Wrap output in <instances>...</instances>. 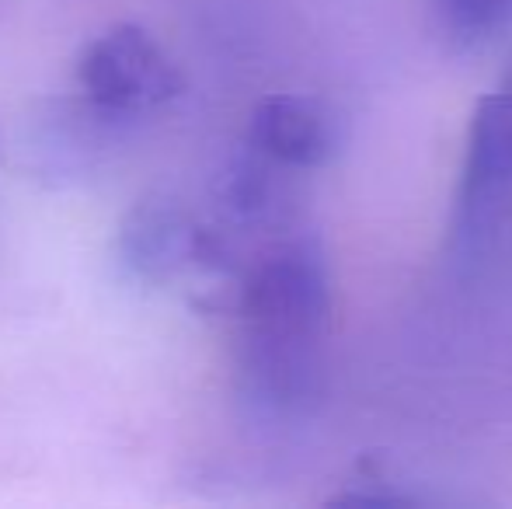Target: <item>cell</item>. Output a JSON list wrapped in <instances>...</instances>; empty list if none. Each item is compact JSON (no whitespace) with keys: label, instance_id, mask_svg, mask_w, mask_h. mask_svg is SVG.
<instances>
[{"label":"cell","instance_id":"obj_1","mask_svg":"<svg viewBox=\"0 0 512 509\" xmlns=\"http://www.w3.org/2000/svg\"><path fill=\"white\" fill-rule=\"evenodd\" d=\"M230 307L241 318L244 374L255 394L276 408H297L317 384L331 311L317 245L293 238L265 248L237 276Z\"/></svg>","mask_w":512,"mask_h":509},{"label":"cell","instance_id":"obj_2","mask_svg":"<svg viewBox=\"0 0 512 509\" xmlns=\"http://www.w3.org/2000/svg\"><path fill=\"white\" fill-rule=\"evenodd\" d=\"M77 88L95 109L133 116L175 102L185 91L182 70L140 25H108L77 56Z\"/></svg>","mask_w":512,"mask_h":509},{"label":"cell","instance_id":"obj_3","mask_svg":"<svg viewBox=\"0 0 512 509\" xmlns=\"http://www.w3.org/2000/svg\"><path fill=\"white\" fill-rule=\"evenodd\" d=\"M512 203V81L485 95L474 109L467 157L457 189V231L481 234Z\"/></svg>","mask_w":512,"mask_h":509},{"label":"cell","instance_id":"obj_4","mask_svg":"<svg viewBox=\"0 0 512 509\" xmlns=\"http://www.w3.org/2000/svg\"><path fill=\"white\" fill-rule=\"evenodd\" d=\"M196 220L168 196H143L119 224V258L147 283H171L196 269Z\"/></svg>","mask_w":512,"mask_h":509},{"label":"cell","instance_id":"obj_5","mask_svg":"<svg viewBox=\"0 0 512 509\" xmlns=\"http://www.w3.org/2000/svg\"><path fill=\"white\" fill-rule=\"evenodd\" d=\"M248 140L269 161L304 171L317 168L335 154L338 123L328 105L317 98L279 91V95H265L251 109Z\"/></svg>","mask_w":512,"mask_h":509},{"label":"cell","instance_id":"obj_6","mask_svg":"<svg viewBox=\"0 0 512 509\" xmlns=\"http://www.w3.org/2000/svg\"><path fill=\"white\" fill-rule=\"evenodd\" d=\"M446 28L464 42H488L512 32V0H436Z\"/></svg>","mask_w":512,"mask_h":509}]
</instances>
